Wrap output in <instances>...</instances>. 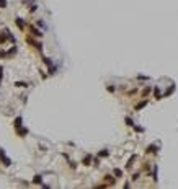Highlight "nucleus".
<instances>
[{
    "label": "nucleus",
    "mask_w": 178,
    "mask_h": 189,
    "mask_svg": "<svg viewBox=\"0 0 178 189\" xmlns=\"http://www.w3.org/2000/svg\"><path fill=\"white\" fill-rule=\"evenodd\" d=\"M114 174H116V176H121L123 173H121V170H114Z\"/></svg>",
    "instance_id": "nucleus-11"
},
{
    "label": "nucleus",
    "mask_w": 178,
    "mask_h": 189,
    "mask_svg": "<svg viewBox=\"0 0 178 189\" xmlns=\"http://www.w3.org/2000/svg\"><path fill=\"white\" fill-rule=\"evenodd\" d=\"M0 158H2V162L5 163V166H10V165H11V160H10V158H7L5 152L2 150V148H0Z\"/></svg>",
    "instance_id": "nucleus-1"
},
{
    "label": "nucleus",
    "mask_w": 178,
    "mask_h": 189,
    "mask_svg": "<svg viewBox=\"0 0 178 189\" xmlns=\"http://www.w3.org/2000/svg\"><path fill=\"white\" fill-rule=\"evenodd\" d=\"M147 152H149V153H155V147H149Z\"/></svg>",
    "instance_id": "nucleus-9"
},
{
    "label": "nucleus",
    "mask_w": 178,
    "mask_h": 189,
    "mask_svg": "<svg viewBox=\"0 0 178 189\" xmlns=\"http://www.w3.org/2000/svg\"><path fill=\"white\" fill-rule=\"evenodd\" d=\"M146 104H147V101H142V103H139V104L136 106V109H140V108H144Z\"/></svg>",
    "instance_id": "nucleus-4"
},
{
    "label": "nucleus",
    "mask_w": 178,
    "mask_h": 189,
    "mask_svg": "<svg viewBox=\"0 0 178 189\" xmlns=\"http://www.w3.org/2000/svg\"><path fill=\"white\" fill-rule=\"evenodd\" d=\"M2 72H3V70H2V67H0V78H2Z\"/></svg>",
    "instance_id": "nucleus-14"
},
{
    "label": "nucleus",
    "mask_w": 178,
    "mask_h": 189,
    "mask_svg": "<svg viewBox=\"0 0 178 189\" xmlns=\"http://www.w3.org/2000/svg\"><path fill=\"white\" fill-rule=\"evenodd\" d=\"M3 41H5V36H3V34L0 33V43H3Z\"/></svg>",
    "instance_id": "nucleus-12"
},
{
    "label": "nucleus",
    "mask_w": 178,
    "mask_h": 189,
    "mask_svg": "<svg viewBox=\"0 0 178 189\" xmlns=\"http://www.w3.org/2000/svg\"><path fill=\"white\" fill-rule=\"evenodd\" d=\"M15 127H21V119H20V117L15 121Z\"/></svg>",
    "instance_id": "nucleus-5"
},
{
    "label": "nucleus",
    "mask_w": 178,
    "mask_h": 189,
    "mask_svg": "<svg viewBox=\"0 0 178 189\" xmlns=\"http://www.w3.org/2000/svg\"><path fill=\"white\" fill-rule=\"evenodd\" d=\"M100 155H101V157H105V155H108V150H101V152H100Z\"/></svg>",
    "instance_id": "nucleus-10"
},
{
    "label": "nucleus",
    "mask_w": 178,
    "mask_h": 189,
    "mask_svg": "<svg viewBox=\"0 0 178 189\" xmlns=\"http://www.w3.org/2000/svg\"><path fill=\"white\" fill-rule=\"evenodd\" d=\"M18 134H20V135H26L28 130H26V129H20V132H18Z\"/></svg>",
    "instance_id": "nucleus-8"
},
{
    "label": "nucleus",
    "mask_w": 178,
    "mask_h": 189,
    "mask_svg": "<svg viewBox=\"0 0 178 189\" xmlns=\"http://www.w3.org/2000/svg\"><path fill=\"white\" fill-rule=\"evenodd\" d=\"M41 181H43V178H41L39 174H36V176H34V183H41Z\"/></svg>",
    "instance_id": "nucleus-6"
},
{
    "label": "nucleus",
    "mask_w": 178,
    "mask_h": 189,
    "mask_svg": "<svg viewBox=\"0 0 178 189\" xmlns=\"http://www.w3.org/2000/svg\"><path fill=\"white\" fill-rule=\"evenodd\" d=\"M16 25H18L20 28H23V20L21 18H16Z\"/></svg>",
    "instance_id": "nucleus-7"
},
{
    "label": "nucleus",
    "mask_w": 178,
    "mask_h": 189,
    "mask_svg": "<svg viewBox=\"0 0 178 189\" xmlns=\"http://www.w3.org/2000/svg\"><path fill=\"white\" fill-rule=\"evenodd\" d=\"M7 5V2H5V0H0V7H5Z\"/></svg>",
    "instance_id": "nucleus-13"
},
{
    "label": "nucleus",
    "mask_w": 178,
    "mask_h": 189,
    "mask_svg": "<svg viewBox=\"0 0 178 189\" xmlns=\"http://www.w3.org/2000/svg\"><path fill=\"white\" fill-rule=\"evenodd\" d=\"M30 29H31V33H33V34H34V36H38V38H39V36H41V33H39L38 29H36V28H33V26H30Z\"/></svg>",
    "instance_id": "nucleus-2"
},
{
    "label": "nucleus",
    "mask_w": 178,
    "mask_h": 189,
    "mask_svg": "<svg viewBox=\"0 0 178 189\" xmlns=\"http://www.w3.org/2000/svg\"><path fill=\"white\" fill-rule=\"evenodd\" d=\"M15 87H21V88H25V87H28V83H23V81H16V83H15Z\"/></svg>",
    "instance_id": "nucleus-3"
}]
</instances>
